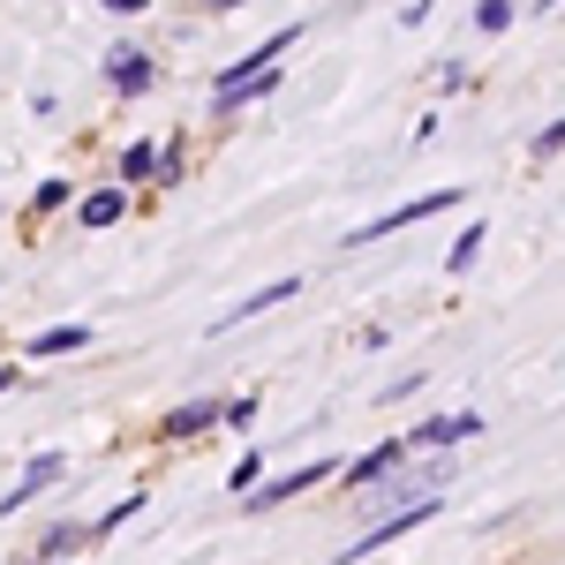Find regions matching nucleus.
Listing matches in <instances>:
<instances>
[{
  "mask_svg": "<svg viewBox=\"0 0 565 565\" xmlns=\"http://www.w3.org/2000/svg\"><path fill=\"white\" fill-rule=\"evenodd\" d=\"M460 204V189H430V196H407V204H392V212H377L370 226H354L348 242L362 249V242H385V234H399V226H423V218H437V212H452Z\"/></svg>",
  "mask_w": 565,
  "mask_h": 565,
  "instance_id": "obj_1",
  "label": "nucleus"
},
{
  "mask_svg": "<svg viewBox=\"0 0 565 565\" xmlns=\"http://www.w3.org/2000/svg\"><path fill=\"white\" fill-rule=\"evenodd\" d=\"M332 476H340V460H332V452H317V460H302V468H287L279 482H257L242 505H249V513H271V505H287V498H302L309 482H332Z\"/></svg>",
  "mask_w": 565,
  "mask_h": 565,
  "instance_id": "obj_2",
  "label": "nucleus"
},
{
  "mask_svg": "<svg viewBox=\"0 0 565 565\" xmlns=\"http://www.w3.org/2000/svg\"><path fill=\"white\" fill-rule=\"evenodd\" d=\"M468 437H482V415L476 407H452V415H437V423H415L399 445H407V452H445V445H468Z\"/></svg>",
  "mask_w": 565,
  "mask_h": 565,
  "instance_id": "obj_3",
  "label": "nucleus"
},
{
  "mask_svg": "<svg viewBox=\"0 0 565 565\" xmlns=\"http://www.w3.org/2000/svg\"><path fill=\"white\" fill-rule=\"evenodd\" d=\"M106 84H114V98H143V90L159 84V61L143 45H114L106 53Z\"/></svg>",
  "mask_w": 565,
  "mask_h": 565,
  "instance_id": "obj_4",
  "label": "nucleus"
},
{
  "mask_svg": "<svg viewBox=\"0 0 565 565\" xmlns=\"http://www.w3.org/2000/svg\"><path fill=\"white\" fill-rule=\"evenodd\" d=\"M61 476H68V460H61V452H31V468H23L15 482H8L0 513H23V505H31V498H45V490H53Z\"/></svg>",
  "mask_w": 565,
  "mask_h": 565,
  "instance_id": "obj_5",
  "label": "nucleus"
},
{
  "mask_svg": "<svg viewBox=\"0 0 565 565\" xmlns=\"http://www.w3.org/2000/svg\"><path fill=\"white\" fill-rule=\"evenodd\" d=\"M392 468H407V445H399V437H385V445H370V452L354 460V468H348V490H377V482H385Z\"/></svg>",
  "mask_w": 565,
  "mask_h": 565,
  "instance_id": "obj_6",
  "label": "nucleus"
},
{
  "mask_svg": "<svg viewBox=\"0 0 565 565\" xmlns=\"http://www.w3.org/2000/svg\"><path fill=\"white\" fill-rule=\"evenodd\" d=\"M212 423H218V399H181L174 415L159 423V437H167V445H196V437L212 430Z\"/></svg>",
  "mask_w": 565,
  "mask_h": 565,
  "instance_id": "obj_7",
  "label": "nucleus"
},
{
  "mask_svg": "<svg viewBox=\"0 0 565 565\" xmlns=\"http://www.w3.org/2000/svg\"><path fill=\"white\" fill-rule=\"evenodd\" d=\"M295 295H302V279H271V287H257V295H249V302H234V309H226L212 332H234V324H249V317H264V309L295 302Z\"/></svg>",
  "mask_w": 565,
  "mask_h": 565,
  "instance_id": "obj_8",
  "label": "nucleus"
},
{
  "mask_svg": "<svg viewBox=\"0 0 565 565\" xmlns=\"http://www.w3.org/2000/svg\"><path fill=\"white\" fill-rule=\"evenodd\" d=\"M90 340H98L90 324H53V332H39V340H31V362H53V354H84Z\"/></svg>",
  "mask_w": 565,
  "mask_h": 565,
  "instance_id": "obj_9",
  "label": "nucleus"
},
{
  "mask_svg": "<svg viewBox=\"0 0 565 565\" xmlns=\"http://www.w3.org/2000/svg\"><path fill=\"white\" fill-rule=\"evenodd\" d=\"M90 535H84V521H53L39 535V543H31V551H39V565H53V558H76V551H84Z\"/></svg>",
  "mask_w": 565,
  "mask_h": 565,
  "instance_id": "obj_10",
  "label": "nucleus"
},
{
  "mask_svg": "<svg viewBox=\"0 0 565 565\" xmlns=\"http://www.w3.org/2000/svg\"><path fill=\"white\" fill-rule=\"evenodd\" d=\"M76 218H84V226H121V218H129V196H121V189H90L84 204H76Z\"/></svg>",
  "mask_w": 565,
  "mask_h": 565,
  "instance_id": "obj_11",
  "label": "nucleus"
},
{
  "mask_svg": "<svg viewBox=\"0 0 565 565\" xmlns=\"http://www.w3.org/2000/svg\"><path fill=\"white\" fill-rule=\"evenodd\" d=\"M521 23V0H476V31L482 39H505Z\"/></svg>",
  "mask_w": 565,
  "mask_h": 565,
  "instance_id": "obj_12",
  "label": "nucleus"
},
{
  "mask_svg": "<svg viewBox=\"0 0 565 565\" xmlns=\"http://www.w3.org/2000/svg\"><path fill=\"white\" fill-rule=\"evenodd\" d=\"M136 513H143V490H129V498H121V505H106V513H98V521H84V535H98V543H114V527H129Z\"/></svg>",
  "mask_w": 565,
  "mask_h": 565,
  "instance_id": "obj_13",
  "label": "nucleus"
},
{
  "mask_svg": "<svg viewBox=\"0 0 565 565\" xmlns=\"http://www.w3.org/2000/svg\"><path fill=\"white\" fill-rule=\"evenodd\" d=\"M181 174H189V151H181V136H167V143H159V159H151V181H159V189H174Z\"/></svg>",
  "mask_w": 565,
  "mask_h": 565,
  "instance_id": "obj_14",
  "label": "nucleus"
},
{
  "mask_svg": "<svg viewBox=\"0 0 565 565\" xmlns=\"http://www.w3.org/2000/svg\"><path fill=\"white\" fill-rule=\"evenodd\" d=\"M482 257V218L476 226H468V234H452V249H445V271H452V279H460V271H468V264Z\"/></svg>",
  "mask_w": 565,
  "mask_h": 565,
  "instance_id": "obj_15",
  "label": "nucleus"
},
{
  "mask_svg": "<svg viewBox=\"0 0 565 565\" xmlns=\"http://www.w3.org/2000/svg\"><path fill=\"white\" fill-rule=\"evenodd\" d=\"M61 204H76V189H68V181L53 174V181H39V189H31V212H61Z\"/></svg>",
  "mask_w": 565,
  "mask_h": 565,
  "instance_id": "obj_16",
  "label": "nucleus"
},
{
  "mask_svg": "<svg viewBox=\"0 0 565 565\" xmlns=\"http://www.w3.org/2000/svg\"><path fill=\"white\" fill-rule=\"evenodd\" d=\"M218 423L249 430V423H257V392H234V399H218Z\"/></svg>",
  "mask_w": 565,
  "mask_h": 565,
  "instance_id": "obj_17",
  "label": "nucleus"
},
{
  "mask_svg": "<svg viewBox=\"0 0 565 565\" xmlns=\"http://www.w3.org/2000/svg\"><path fill=\"white\" fill-rule=\"evenodd\" d=\"M151 159H159V143H129L121 151V181H151Z\"/></svg>",
  "mask_w": 565,
  "mask_h": 565,
  "instance_id": "obj_18",
  "label": "nucleus"
},
{
  "mask_svg": "<svg viewBox=\"0 0 565 565\" xmlns=\"http://www.w3.org/2000/svg\"><path fill=\"white\" fill-rule=\"evenodd\" d=\"M226 482H234V498H249V490L264 482V452H242V460H234V476H226Z\"/></svg>",
  "mask_w": 565,
  "mask_h": 565,
  "instance_id": "obj_19",
  "label": "nucleus"
},
{
  "mask_svg": "<svg viewBox=\"0 0 565 565\" xmlns=\"http://www.w3.org/2000/svg\"><path fill=\"white\" fill-rule=\"evenodd\" d=\"M558 151H565V121H543V129H535V167H551Z\"/></svg>",
  "mask_w": 565,
  "mask_h": 565,
  "instance_id": "obj_20",
  "label": "nucleus"
},
{
  "mask_svg": "<svg viewBox=\"0 0 565 565\" xmlns=\"http://www.w3.org/2000/svg\"><path fill=\"white\" fill-rule=\"evenodd\" d=\"M151 0H106V15H143Z\"/></svg>",
  "mask_w": 565,
  "mask_h": 565,
  "instance_id": "obj_21",
  "label": "nucleus"
},
{
  "mask_svg": "<svg viewBox=\"0 0 565 565\" xmlns=\"http://www.w3.org/2000/svg\"><path fill=\"white\" fill-rule=\"evenodd\" d=\"M204 8H212V15H242L249 0H204Z\"/></svg>",
  "mask_w": 565,
  "mask_h": 565,
  "instance_id": "obj_22",
  "label": "nucleus"
},
{
  "mask_svg": "<svg viewBox=\"0 0 565 565\" xmlns=\"http://www.w3.org/2000/svg\"><path fill=\"white\" fill-rule=\"evenodd\" d=\"M15 377H23V370H15V362H0V392H8V385H15Z\"/></svg>",
  "mask_w": 565,
  "mask_h": 565,
  "instance_id": "obj_23",
  "label": "nucleus"
},
{
  "mask_svg": "<svg viewBox=\"0 0 565 565\" xmlns=\"http://www.w3.org/2000/svg\"><path fill=\"white\" fill-rule=\"evenodd\" d=\"M527 8H535V15H558V0H527Z\"/></svg>",
  "mask_w": 565,
  "mask_h": 565,
  "instance_id": "obj_24",
  "label": "nucleus"
},
{
  "mask_svg": "<svg viewBox=\"0 0 565 565\" xmlns=\"http://www.w3.org/2000/svg\"><path fill=\"white\" fill-rule=\"evenodd\" d=\"M53 565H68V558H53Z\"/></svg>",
  "mask_w": 565,
  "mask_h": 565,
  "instance_id": "obj_25",
  "label": "nucleus"
}]
</instances>
